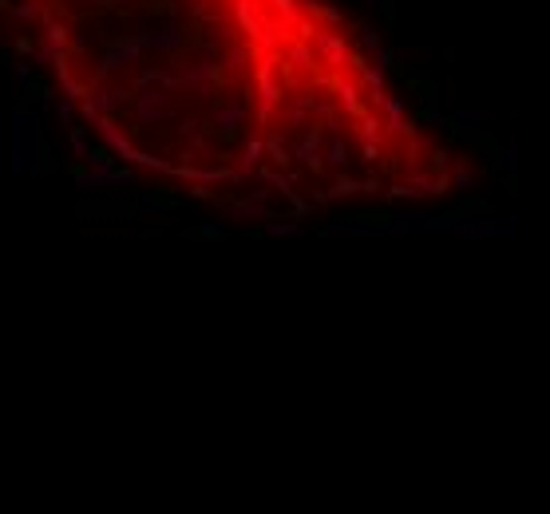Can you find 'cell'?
<instances>
[{"instance_id":"obj_43","label":"cell","mask_w":550,"mask_h":514,"mask_svg":"<svg viewBox=\"0 0 550 514\" xmlns=\"http://www.w3.org/2000/svg\"><path fill=\"white\" fill-rule=\"evenodd\" d=\"M79 111H84V119H87V123H96V119H99V111H96V103H91V95L79 99Z\"/></svg>"},{"instance_id":"obj_25","label":"cell","mask_w":550,"mask_h":514,"mask_svg":"<svg viewBox=\"0 0 550 514\" xmlns=\"http://www.w3.org/2000/svg\"><path fill=\"white\" fill-rule=\"evenodd\" d=\"M356 190H360V182H353L349 174H341V178H337L329 190H321V194H325V202H337V198H349V194H356Z\"/></svg>"},{"instance_id":"obj_37","label":"cell","mask_w":550,"mask_h":514,"mask_svg":"<svg viewBox=\"0 0 550 514\" xmlns=\"http://www.w3.org/2000/svg\"><path fill=\"white\" fill-rule=\"evenodd\" d=\"M13 84H16V87H28V84H32V68H28V63H13Z\"/></svg>"},{"instance_id":"obj_9","label":"cell","mask_w":550,"mask_h":514,"mask_svg":"<svg viewBox=\"0 0 550 514\" xmlns=\"http://www.w3.org/2000/svg\"><path fill=\"white\" fill-rule=\"evenodd\" d=\"M87 95H91V103H96L99 115H115V111L123 107V99L131 95V91H123V87H111V84H96V87H87Z\"/></svg>"},{"instance_id":"obj_21","label":"cell","mask_w":550,"mask_h":514,"mask_svg":"<svg viewBox=\"0 0 550 514\" xmlns=\"http://www.w3.org/2000/svg\"><path fill=\"white\" fill-rule=\"evenodd\" d=\"M24 20H40V4H36V0L16 4L13 16H8V24H4V32H16V24H24Z\"/></svg>"},{"instance_id":"obj_5","label":"cell","mask_w":550,"mask_h":514,"mask_svg":"<svg viewBox=\"0 0 550 514\" xmlns=\"http://www.w3.org/2000/svg\"><path fill=\"white\" fill-rule=\"evenodd\" d=\"M214 79H218V63L206 60V56L190 68L183 63V72H178V87H194L198 95H214Z\"/></svg>"},{"instance_id":"obj_19","label":"cell","mask_w":550,"mask_h":514,"mask_svg":"<svg viewBox=\"0 0 550 514\" xmlns=\"http://www.w3.org/2000/svg\"><path fill=\"white\" fill-rule=\"evenodd\" d=\"M384 75L388 72H380V68H360V79H365V87H368V99H372V107H380L384 103Z\"/></svg>"},{"instance_id":"obj_33","label":"cell","mask_w":550,"mask_h":514,"mask_svg":"<svg viewBox=\"0 0 550 514\" xmlns=\"http://www.w3.org/2000/svg\"><path fill=\"white\" fill-rule=\"evenodd\" d=\"M87 162H91L96 171H115V166H111V150H87Z\"/></svg>"},{"instance_id":"obj_29","label":"cell","mask_w":550,"mask_h":514,"mask_svg":"<svg viewBox=\"0 0 550 514\" xmlns=\"http://www.w3.org/2000/svg\"><path fill=\"white\" fill-rule=\"evenodd\" d=\"M293 36L301 40V44H309V40L317 36V20H309V16H297V20H293Z\"/></svg>"},{"instance_id":"obj_39","label":"cell","mask_w":550,"mask_h":514,"mask_svg":"<svg viewBox=\"0 0 550 514\" xmlns=\"http://www.w3.org/2000/svg\"><path fill=\"white\" fill-rule=\"evenodd\" d=\"M503 171H507V174L519 171V147H507V150H503Z\"/></svg>"},{"instance_id":"obj_17","label":"cell","mask_w":550,"mask_h":514,"mask_svg":"<svg viewBox=\"0 0 550 514\" xmlns=\"http://www.w3.org/2000/svg\"><path fill=\"white\" fill-rule=\"evenodd\" d=\"M285 40H289V28L261 24V32L254 36V44H250V48H254V52H277V44H285Z\"/></svg>"},{"instance_id":"obj_18","label":"cell","mask_w":550,"mask_h":514,"mask_svg":"<svg viewBox=\"0 0 550 514\" xmlns=\"http://www.w3.org/2000/svg\"><path fill=\"white\" fill-rule=\"evenodd\" d=\"M285 63L293 68V72H313L317 60H313V48L301 44V40H289V48H285Z\"/></svg>"},{"instance_id":"obj_22","label":"cell","mask_w":550,"mask_h":514,"mask_svg":"<svg viewBox=\"0 0 550 514\" xmlns=\"http://www.w3.org/2000/svg\"><path fill=\"white\" fill-rule=\"evenodd\" d=\"M455 171H452V186L455 190H475V171H471V162L467 159H452Z\"/></svg>"},{"instance_id":"obj_8","label":"cell","mask_w":550,"mask_h":514,"mask_svg":"<svg viewBox=\"0 0 550 514\" xmlns=\"http://www.w3.org/2000/svg\"><path fill=\"white\" fill-rule=\"evenodd\" d=\"M245 119H250V107H245L242 99H234V103H226V107L214 111V127H218L222 135H230V139L245 127Z\"/></svg>"},{"instance_id":"obj_20","label":"cell","mask_w":550,"mask_h":514,"mask_svg":"<svg viewBox=\"0 0 550 514\" xmlns=\"http://www.w3.org/2000/svg\"><path fill=\"white\" fill-rule=\"evenodd\" d=\"M68 40H72V32H68V24H63V20H44V44L68 52Z\"/></svg>"},{"instance_id":"obj_40","label":"cell","mask_w":550,"mask_h":514,"mask_svg":"<svg viewBox=\"0 0 550 514\" xmlns=\"http://www.w3.org/2000/svg\"><path fill=\"white\" fill-rule=\"evenodd\" d=\"M139 210H143V214H167V210H171V202H151V198H143V202H139Z\"/></svg>"},{"instance_id":"obj_45","label":"cell","mask_w":550,"mask_h":514,"mask_svg":"<svg viewBox=\"0 0 550 514\" xmlns=\"http://www.w3.org/2000/svg\"><path fill=\"white\" fill-rule=\"evenodd\" d=\"M372 56H376V68H380V72H388V68H392V52H388V48H376Z\"/></svg>"},{"instance_id":"obj_24","label":"cell","mask_w":550,"mask_h":514,"mask_svg":"<svg viewBox=\"0 0 550 514\" xmlns=\"http://www.w3.org/2000/svg\"><path fill=\"white\" fill-rule=\"evenodd\" d=\"M250 56H254V48L250 44H234L230 48V56H226V72H245V63H250Z\"/></svg>"},{"instance_id":"obj_12","label":"cell","mask_w":550,"mask_h":514,"mask_svg":"<svg viewBox=\"0 0 550 514\" xmlns=\"http://www.w3.org/2000/svg\"><path fill=\"white\" fill-rule=\"evenodd\" d=\"M333 91H337V99H341V107H344V115H349V119H360V115H368L365 111V103H360V87L353 84V79H337V84H333Z\"/></svg>"},{"instance_id":"obj_3","label":"cell","mask_w":550,"mask_h":514,"mask_svg":"<svg viewBox=\"0 0 550 514\" xmlns=\"http://www.w3.org/2000/svg\"><path fill=\"white\" fill-rule=\"evenodd\" d=\"M139 56H143V48H139L131 36H127V40H111L107 48H103V56H99V63H96V72H91V84H87V87L103 84L107 75H115V72H123V68L139 63Z\"/></svg>"},{"instance_id":"obj_4","label":"cell","mask_w":550,"mask_h":514,"mask_svg":"<svg viewBox=\"0 0 550 514\" xmlns=\"http://www.w3.org/2000/svg\"><path fill=\"white\" fill-rule=\"evenodd\" d=\"M309 48H313V56H321V63L325 68H344L349 63V44H344V36H337V32H325V28H317V36L309 40Z\"/></svg>"},{"instance_id":"obj_42","label":"cell","mask_w":550,"mask_h":514,"mask_svg":"<svg viewBox=\"0 0 550 514\" xmlns=\"http://www.w3.org/2000/svg\"><path fill=\"white\" fill-rule=\"evenodd\" d=\"M431 166H436V174H443L452 166V155H448V150H436V155H431Z\"/></svg>"},{"instance_id":"obj_23","label":"cell","mask_w":550,"mask_h":514,"mask_svg":"<svg viewBox=\"0 0 550 514\" xmlns=\"http://www.w3.org/2000/svg\"><path fill=\"white\" fill-rule=\"evenodd\" d=\"M226 214H230V221H254V218H269V210L266 206H257V202H234L230 210H226Z\"/></svg>"},{"instance_id":"obj_36","label":"cell","mask_w":550,"mask_h":514,"mask_svg":"<svg viewBox=\"0 0 550 514\" xmlns=\"http://www.w3.org/2000/svg\"><path fill=\"white\" fill-rule=\"evenodd\" d=\"M72 150L75 155H79V159H87V135H84V127H72Z\"/></svg>"},{"instance_id":"obj_31","label":"cell","mask_w":550,"mask_h":514,"mask_svg":"<svg viewBox=\"0 0 550 514\" xmlns=\"http://www.w3.org/2000/svg\"><path fill=\"white\" fill-rule=\"evenodd\" d=\"M60 52H63V48H52V44H36V48H32V60H36V63H48V68H52Z\"/></svg>"},{"instance_id":"obj_53","label":"cell","mask_w":550,"mask_h":514,"mask_svg":"<svg viewBox=\"0 0 550 514\" xmlns=\"http://www.w3.org/2000/svg\"><path fill=\"white\" fill-rule=\"evenodd\" d=\"M368 4H380V8H388L392 0H368Z\"/></svg>"},{"instance_id":"obj_48","label":"cell","mask_w":550,"mask_h":514,"mask_svg":"<svg viewBox=\"0 0 550 514\" xmlns=\"http://www.w3.org/2000/svg\"><path fill=\"white\" fill-rule=\"evenodd\" d=\"M317 16H325V20H329V24H341V13H337V8H333V4H325V8H317Z\"/></svg>"},{"instance_id":"obj_27","label":"cell","mask_w":550,"mask_h":514,"mask_svg":"<svg viewBox=\"0 0 550 514\" xmlns=\"http://www.w3.org/2000/svg\"><path fill=\"white\" fill-rule=\"evenodd\" d=\"M261 147L269 150V155H273V162H277V166H289V150H285V143H282V131H277V135H269V139H261Z\"/></svg>"},{"instance_id":"obj_2","label":"cell","mask_w":550,"mask_h":514,"mask_svg":"<svg viewBox=\"0 0 550 514\" xmlns=\"http://www.w3.org/2000/svg\"><path fill=\"white\" fill-rule=\"evenodd\" d=\"M135 119H139V131H155V123L167 119L171 111V91L162 84H147V87H135Z\"/></svg>"},{"instance_id":"obj_7","label":"cell","mask_w":550,"mask_h":514,"mask_svg":"<svg viewBox=\"0 0 550 514\" xmlns=\"http://www.w3.org/2000/svg\"><path fill=\"white\" fill-rule=\"evenodd\" d=\"M313 95H293L289 99V107H277V131H293V127H305V119L313 115Z\"/></svg>"},{"instance_id":"obj_10","label":"cell","mask_w":550,"mask_h":514,"mask_svg":"<svg viewBox=\"0 0 550 514\" xmlns=\"http://www.w3.org/2000/svg\"><path fill=\"white\" fill-rule=\"evenodd\" d=\"M380 111H384V123H380V127H388L392 135H412V127H408V107H404V99L384 95Z\"/></svg>"},{"instance_id":"obj_1","label":"cell","mask_w":550,"mask_h":514,"mask_svg":"<svg viewBox=\"0 0 550 514\" xmlns=\"http://www.w3.org/2000/svg\"><path fill=\"white\" fill-rule=\"evenodd\" d=\"M13 171L16 174L40 171V127L36 115H24V111L13 115Z\"/></svg>"},{"instance_id":"obj_46","label":"cell","mask_w":550,"mask_h":514,"mask_svg":"<svg viewBox=\"0 0 550 514\" xmlns=\"http://www.w3.org/2000/svg\"><path fill=\"white\" fill-rule=\"evenodd\" d=\"M250 202H257V206H266V202H269V186L261 182L257 190H250Z\"/></svg>"},{"instance_id":"obj_38","label":"cell","mask_w":550,"mask_h":514,"mask_svg":"<svg viewBox=\"0 0 550 514\" xmlns=\"http://www.w3.org/2000/svg\"><path fill=\"white\" fill-rule=\"evenodd\" d=\"M162 79V72L159 68H143V72L135 75V87H147V84H159Z\"/></svg>"},{"instance_id":"obj_35","label":"cell","mask_w":550,"mask_h":514,"mask_svg":"<svg viewBox=\"0 0 550 514\" xmlns=\"http://www.w3.org/2000/svg\"><path fill=\"white\" fill-rule=\"evenodd\" d=\"M356 40H360V48H365V52H376L380 48V36L372 32V28H356Z\"/></svg>"},{"instance_id":"obj_28","label":"cell","mask_w":550,"mask_h":514,"mask_svg":"<svg viewBox=\"0 0 550 514\" xmlns=\"http://www.w3.org/2000/svg\"><path fill=\"white\" fill-rule=\"evenodd\" d=\"M273 4V13L282 16V28H293V20L301 16V8H297V0H269Z\"/></svg>"},{"instance_id":"obj_41","label":"cell","mask_w":550,"mask_h":514,"mask_svg":"<svg viewBox=\"0 0 550 514\" xmlns=\"http://www.w3.org/2000/svg\"><path fill=\"white\" fill-rule=\"evenodd\" d=\"M68 48H72L75 56H87V36H84V32H72V40H68Z\"/></svg>"},{"instance_id":"obj_34","label":"cell","mask_w":550,"mask_h":514,"mask_svg":"<svg viewBox=\"0 0 550 514\" xmlns=\"http://www.w3.org/2000/svg\"><path fill=\"white\" fill-rule=\"evenodd\" d=\"M487 119V115H483V111H459V115H455V127H479V123Z\"/></svg>"},{"instance_id":"obj_15","label":"cell","mask_w":550,"mask_h":514,"mask_svg":"<svg viewBox=\"0 0 550 514\" xmlns=\"http://www.w3.org/2000/svg\"><path fill=\"white\" fill-rule=\"evenodd\" d=\"M75 182H79V186H111V182L131 186L135 174L127 171V166H123V171H91V174H75Z\"/></svg>"},{"instance_id":"obj_30","label":"cell","mask_w":550,"mask_h":514,"mask_svg":"<svg viewBox=\"0 0 550 514\" xmlns=\"http://www.w3.org/2000/svg\"><path fill=\"white\" fill-rule=\"evenodd\" d=\"M60 87H63V99H72V103H79V99L87 95V84H79V79H60Z\"/></svg>"},{"instance_id":"obj_26","label":"cell","mask_w":550,"mask_h":514,"mask_svg":"<svg viewBox=\"0 0 550 514\" xmlns=\"http://www.w3.org/2000/svg\"><path fill=\"white\" fill-rule=\"evenodd\" d=\"M356 135H360V143H380V119L376 115H360L356 119Z\"/></svg>"},{"instance_id":"obj_32","label":"cell","mask_w":550,"mask_h":514,"mask_svg":"<svg viewBox=\"0 0 550 514\" xmlns=\"http://www.w3.org/2000/svg\"><path fill=\"white\" fill-rule=\"evenodd\" d=\"M266 233H297V221L293 218H269Z\"/></svg>"},{"instance_id":"obj_16","label":"cell","mask_w":550,"mask_h":514,"mask_svg":"<svg viewBox=\"0 0 550 514\" xmlns=\"http://www.w3.org/2000/svg\"><path fill=\"white\" fill-rule=\"evenodd\" d=\"M321 162H329L333 171H344V166H349V143H344L341 131H329V147L321 150Z\"/></svg>"},{"instance_id":"obj_6","label":"cell","mask_w":550,"mask_h":514,"mask_svg":"<svg viewBox=\"0 0 550 514\" xmlns=\"http://www.w3.org/2000/svg\"><path fill=\"white\" fill-rule=\"evenodd\" d=\"M139 48H159V52H178L186 44V32L183 24H162L155 28V32H139V36H131Z\"/></svg>"},{"instance_id":"obj_44","label":"cell","mask_w":550,"mask_h":514,"mask_svg":"<svg viewBox=\"0 0 550 514\" xmlns=\"http://www.w3.org/2000/svg\"><path fill=\"white\" fill-rule=\"evenodd\" d=\"M198 233H202V237H222V233H226V226H222V221H206Z\"/></svg>"},{"instance_id":"obj_13","label":"cell","mask_w":550,"mask_h":514,"mask_svg":"<svg viewBox=\"0 0 550 514\" xmlns=\"http://www.w3.org/2000/svg\"><path fill=\"white\" fill-rule=\"evenodd\" d=\"M289 159L305 162L309 171H317V166H321V131H317V127H313V131H309V135L301 139L293 150H289Z\"/></svg>"},{"instance_id":"obj_47","label":"cell","mask_w":550,"mask_h":514,"mask_svg":"<svg viewBox=\"0 0 550 514\" xmlns=\"http://www.w3.org/2000/svg\"><path fill=\"white\" fill-rule=\"evenodd\" d=\"M56 111H60V123H72V111H75V103H72V99H63V103H56Z\"/></svg>"},{"instance_id":"obj_51","label":"cell","mask_w":550,"mask_h":514,"mask_svg":"<svg viewBox=\"0 0 550 514\" xmlns=\"http://www.w3.org/2000/svg\"><path fill=\"white\" fill-rule=\"evenodd\" d=\"M16 52H24V56H32V44H28V36H16Z\"/></svg>"},{"instance_id":"obj_54","label":"cell","mask_w":550,"mask_h":514,"mask_svg":"<svg viewBox=\"0 0 550 514\" xmlns=\"http://www.w3.org/2000/svg\"><path fill=\"white\" fill-rule=\"evenodd\" d=\"M103 4H123V0H103Z\"/></svg>"},{"instance_id":"obj_50","label":"cell","mask_w":550,"mask_h":514,"mask_svg":"<svg viewBox=\"0 0 550 514\" xmlns=\"http://www.w3.org/2000/svg\"><path fill=\"white\" fill-rule=\"evenodd\" d=\"M183 135H186V139H194V135H198V123H194V119H186V123H183Z\"/></svg>"},{"instance_id":"obj_14","label":"cell","mask_w":550,"mask_h":514,"mask_svg":"<svg viewBox=\"0 0 550 514\" xmlns=\"http://www.w3.org/2000/svg\"><path fill=\"white\" fill-rule=\"evenodd\" d=\"M234 24L242 28V32H250V40L261 32V13H257L254 0H234Z\"/></svg>"},{"instance_id":"obj_11","label":"cell","mask_w":550,"mask_h":514,"mask_svg":"<svg viewBox=\"0 0 550 514\" xmlns=\"http://www.w3.org/2000/svg\"><path fill=\"white\" fill-rule=\"evenodd\" d=\"M261 155H266V147H261V139H250L242 147V155H238V182H257V162H261Z\"/></svg>"},{"instance_id":"obj_52","label":"cell","mask_w":550,"mask_h":514,"mask_svg":"<svg viewBox=\"0 0 550 514\" xmlns=\"http://www.w3.org/2000/svg\"><path fill=\"white\" fill-rule=\"evenodd\" d=\"M44 111H56V91H44Z\"/></svg>"},{"instance_id":"obj_49","label":"cell","mask_w":550,"mask_h":514,"mask_svg":"<svg viewBox=\"0 0 550 514\" xmlns=\"http://www.w3.org/2000/svg\"><path fill=\"white\" fill-rule=\"evenodd\" d=\"M380 159V143H365V162H376Z\"/></svg>"}]
</instances>
